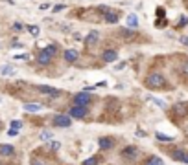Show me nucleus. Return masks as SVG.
I'll return each mask as SVG.
<instances>
[{"label": "nucleus", "mask_w": 188, "mask_h": 165, "mask_svg": "<svg viewBox=\"0 0 188 165\" xmlns=\"http://www.w3.org/2000/svg\"><path fill=\"white\" fill-rule=\"evenodd\" d=\"M146 84H148L149 88H161V86L164 84V77H162L161 73H149V75L146 77Z\"/></svg>", "instance_id": "1"}, {"label": "nucleus", "mask_w": 188, "mask_h": 165, "mask_svg": "<svg viewBox=\"0 0 188 165\" xmlns=\"http://www.w3.org/2000/svg\"><path fill=\"white\" fill-rule=\"evenodd\" d=\"M74 103H76V106H87L91 103V95L87 92H80V94L74 95Z\"/></svg>", "instance_id": "2"}, {"label": "nucleus", "mask_w": 188, "mask_h": 165, "mask_svg": "<svg viewBox=\"0 0 188 165\" xmlns=\"http://www.w3.org/2000/svg\"><path fill=\"white\" fill-rule=\"evenodd\" d=\"M54 125L55 127H61V128H66V127H70V117L68 116H55L54 117Z\"/></svg>", "instance_id": "3"}, {"label": "nucleus", "mask_w": 188, "mask_h": 165, "mask_svg": "<svg viewBox=\"0 0 188 165\" xmlns=\"http://www.w3.org/2000/svg\"><path fill=\"white\" fill-rule=\"evenodd\" d=\"M70 116L72 117H77V119H80V117H85L87 116V106H72L70 108Z\"/></svg>", "instance_id": "4"}, {"label": "nucleus", "mask_w": 188, "mask_h": 165, "mask_svg": "<svg viewBox=\"0 0 188 165\" xmlns=\"http://www.w3.org/2000/svg\"><path fill=\"white\" fill-rule=\"evenodd\" d=\"M37 61H39L41 64H50V61H52V53H50L46 48H44V50L37 55Z\"/></svg>", "instance_id": "5"}, {"label": "nucleus", "mask_w": 188, "mask_h": 165, "mask_svg": "<svg viewBox=\"0 0 188 165\" xmlns=\"http://www.w3.org/2000/svg\"><path fill=\"white\" fill-rule=\"evenodd\" d=\"M172 158H173V160H177V161H183V163H188V152H184V150H173V154H172Z\"/></svg>", "instance_id": "6"}, {"label": "nucleus", "mask_w": 188, "mask_h": 165, "mask_svg": "<svg viewBox=\"0 0 188 165\" xmlns=\"http://www.w3.org/2000/svg\"><path fill=\"white\" fill-rule=\"evenodd\" d=\"M102 57H103V61H105V62H113V61H116V59H118V53H116L114 50H105Z\"/></svg>", "instance_id": "7"}, {"label": "nucleus", "mask_w": 188, "mask_h": 165, "mask_svg": "<svg viewBox=\"0 0 188 165\" xmlns=\"http://www.w3.org/2000/svg\"><path fill=\"white\" fill-rule=\"evenodd\" d=\"M37 90L42 94H48V95H59L57 88H52V86H37Z\"/></svg>", "instance_id": "8"}, {"label": "nucleus", "mask_w": 188, "mask_h": 165, "mask_svg": "<svg viewBox=\"0 0 188 165\" xmlns=\"http://www.w3.org/2000/svg\"><path fill=\"white\" fill-rule=\"evenodd\" d=\"M173 110L179 116H184V114H188V103H177V105H173Z\"/></svg>", "instance_id": "9"}, {"label": "nucleus", "mask_w": 188, "mask_h": 165, "mask_svg": "<svg viewBox=\"0 0 188 165\" xmlns=\"http://www.w3.org/2000/svg\"><path fill=\"white\" fill-rule=\"evenodd\" d=\"M113 138H109V136H105V138H100V147H102L103 150H107V149H111L113 147Z\"/></svg>", "instance_id": "10"}, {"label": "nucleus", "mask_w": 188, "mask_h": 165, "mask_svg": "<svg viewBox=\"0 0 188 165\" xmlns=\"http://www.w3.org/2000/svg\"><path fill=\"white\" fill-rule=\"evenodd\" d=\"M15 149L11 145H0V156H13Z\"/></svg>", "instance_id": "11"}, {"label": "nucleus", "mask_w": 188, "mask_h": 165, "mask_svg": "<svg viewBox=\"0 0 188 165\" xmlns=\"http://www.w3.org/2000/svg\"><path fill=\"white\" fill-rule=\"evenodd\" d=\"M76 59H77V51L76 50H66L65 51V61L66 62H74Z\"/></svg>", "instance_id": "12"}, {"label": "nucleus", "mask_w": 188, "mask_h": 165, "mask_svg": "<svg viewBox=\"0 0 188 165\" xmlns=\"http://www.w3.org/2000/svg\"><path fill=\"white\" fill-rule=\"evenodd\" d=\"M135 154H137L135 147H126L124 150H122V156H124V158H135Z\"/></svg>", "instance_id": "13"}, {"label": "nucleus", "mask_w": 188, "mask_h": 165, "mask_svg": "<svg viewBox=\"0 0 188 165\" xmlns=\"http://www.w3.org/2000/svg\"><path fill=\"white\" fill-rule=\"evenodd\" d=\"M98 31H91V33H88V35H87V44H88V46H92V44H96L98 42Z\"/></svg>", "instance_id": "14"}, {"label": "nucleus", "mask_w": 188, "mask_h": 165, "mask_svg": "<svg viewBox=\"0 0 188 165\" xmlns=\"http://www.w3.org/2000/svg\"><path fill=\"white\" fill-rule=\"evenodd\" d=\"M105 20H107V22H111V24H113V22H116V20H118V13H116V11H113V9H111L109 13L105 15Z\"/></svg>", "instance_id": "15"}, {"label": "nucleus", "mask_w": 188, "mask_h": 165, "mask_svg": "<svg viewBox=\"0 0 188 165\" xmlns=\"http://www.w3.org/2000/svg\"><path fill=\"white\" fill-rule=\"evenodd\" d=\"M24 110H28V112H37V110H41V105H37V103H26Z\"/></svg>", "instance_id": "16"}, {"label": "nucleus", "mask_w": 188, "mask_h": 165, "mask_svg": "<svg viewBox=\"0 0 188 165\" xmlns=\"http://www.w3.org/2000/svg\"><path fill=\"white\" fill-rule=\"evenodd\" d=\"M127 26H129V28H137V26H138L137 15H129V17H127Z\"/></svg>", "instance_id": "17"}, {"label": "nucleus", "mask_w": 188, "mask_h": 165, "mask_svg": "<svg viewBox=\"0 0 188 165\" xmlns=\"http://www.w3.org/2000/svg\"><path fill=\"white\" fill-rule=\"evenodd\" d=\"M146 165H164V163H162V160H161L159 156H151V158L146 161Z\"/></svg>", "instance_id": "18"}, {"label": "nucleus", "mask_w": 188, "mask_h": 165, "mask_svg": "<svg viewBox=\"0 0 188 165\" xmlns=\"http://www.w3.org/2000/svg\"><path fill=\"white\" fill-rule=\"evenodd\" d=\"M0 73H2V75H13L15 68H13V66H4V68L0 70Z\"/></svg>", "instance_id": "19"}, {"label": "nucleus", "mask_w": 188, "mask_h": 165, "mask_svg": "<svg viewBox=\"0 0 188 165\" xmlns=\"http://www.w3.org/2000/svg\"><path fill=\"white\" fill-rule=\"evenodd\" d=\"M155 138H157L159 141H164V143L172 141V138H170V136H166V134H161V132H157V134H155Z\"/></svg>", "instance_id": "20"}, {"label": "nucleus", "mask_w": 188, "mask_h": 165, "mask_svg": "<svg viewBox=\"0 0 188 165\" xmlns=\"http://www.w3.org/2000/svg\"><path fill=\"white\" fill-rule=\"evenodd\" d=\"M41 139H42V141H46V139H52V132H48V130L41 132Z\"/></svg>", "instance_id": "21"}, {"label": "nucleus", "mask_w": 188, "mask_h": 165, "mask_svg": "<svg viewBox=\"0 0 188 165\" xmlns=\"http://www.w3.org/2000/svg\"><path fill=\"white\" fill-rule=\"evenodd\" d=\"M28 31L31 33L33 37H37V35H39V28H37V26H30V28H28Z\"/></svg>", "instance_id": "22"}, {"label": "nucleus", "mask_w": 188, "mask_h": 165, "mask_svg": "<svg viewBox=\"0 0 188 165\" xmlns=\"http://www.w3.org/2000/svg\"><path fill=\"white\" fill-rule=\"evenodd\" d=\"M83 165H98V158H88L83 161Z\"/></svg>", "instance_id": "23"}, {"label": "nucleus", "mask_w": 188, "mask_h": 165, "mask_svg": "<svg viewBox=\"0 0 188 165\" xmlns=\"http://www.w3.org/2000/svg\"><path fill=\"white\" fill-rule=\"evenodd\" d=\"M166 24H168V20H166V18H162V20L159 18V20H157V24H155V26H157V28H164Z\"/></svg>", "instance_id": "24"}, {"label": "nucleus", "mask_w": 188, "mask_h": 165, "mask_svg": "<svg viewBox=\"0 0 188 165\" xmlns=\"http://www.w3.org/2000/svg\"><path fill=\"white\" fill-rule=\"evenodd\" d=\"M11 127H13V130H19L22 127V123H20V121H11Z\"/></svg>", "instance_id": "25"}, {"label": "nucleus", "mask_w": 188, "mask_h": 165, "mask_svg": "<svg viewBox=\"0 0 188 165\" xmlns=\"http://www.w3.org/2000/svg\"><path fill=\"white\" fill-rule=\"evenodd\" d=\"M149 99H151V101H153L155 105H159L161 108H164V106H166V105H164V101H159V99H155V97H149Z\"/></svg>", "instance_id": "26"}, {"label": "nucleus", "mask_w": 188, "mask_h": 165, "mask_svg": "<svg viewBox=\"0 0 188 165\" xmlns=\"http://www.w3.org/2000/svg\"><path fill=\"white\" fill-rule=\"evenodd\" d=\"M50 147H52L54 150H57V149H59L61 145H59V141H52V143H50Z\"/></svg>", "instance_id": "27"}, {"label": "nucleus", "mask_w": 188, "mask_h": 165, "mask_svg": "<svg viewBox=\"0 0 188 165\" xmlns=\"http://www.w3.org/2000/svg\"><path fill=\"white\" fill-rule=\"evenodd\" d=\"M164 15H166V11H164L162 7H159V9H157V17H164Z\"/></svg>", "instance_id": "28"}, {"label": "nucleus", "mask_w": 188, "mask_h": 165, "mask_svg": "<svg viewBox=\"0 0 188 165\" xmlns=\"http://www.w3.org/2000/svg\"><path fill=\"white\" fill-rule=\"evenodd\" d=\"M46 50H48V51H50V53H52V55H54V53H55V51H57V48H55V46H48V48H46Z\"/></svg>", "instance_id": "29"}, {"label": "nucleus", "mask_w": 188, "mask_h": 165, "mask_svg": "<svg viewBox=\"0 0 188 165\" xmlns=\"http://www.w3.org/2000/svg\"><path fill=\"white\" fill-rule=\"evenodd\" d=\"M61 9H65V6H63V4H57V6L54 7V11H61Z\"/></svg>", "instance_id": "30"}, {"label": "nucleus", "mask_w": 188, "mask_h": 165, "mask_svg": "<svg viewBox=\"0 0 188 165\" xmlns=\"http://www.w3.org/2000/svg\"><path fill=\"white\" fill-rule=\"evenodd\" d=\"M186 22H188V18L186 17H181V24L179 26H186Z\"/></svg>", "instance_id": "31"}, {"label": "nucleus", "mask_w": 188, "mask_h": 165, "mask_svg": "<svg viewBox=\"0 0 188 165\" xmlns=\"http://www.w3.org/2000/svg\"><path fill=\"white\" fill-rule=\"evenodd\" d=\"M122 35H126V37H129V35H131V31H129V29H124V31H122Z\"/></svg>", "instance_id": "32"}, {"label": "nucleus", "mask_w": 188, "mask_h": 165, "mask_svg": "<svg viewBox=\"0 0 188 165\" xmlns=\"http://www.w3.org/2000/svg\"><path fill=\"white\" fill-rule=\"evenodd\" d=\"M181 42H183V44H186V46H188V37H183V39H181Z\"/></svg>", "instance_id": "33"}, {"label": "nucleus", "mask_w": 188, "mask_h": 165, "mask_svg": "<svg viewBox=\"0 0 188 165\" xmlns=\"http://www.w3.org/2000/svg\"><path fill=\"white\" fill-rule=\"evenodd\" d=\"M31 165H42V163H41V161H37V160H35V161H33V163H31Z\"/></svg>", "instance_id": "34"}]
</instances>
